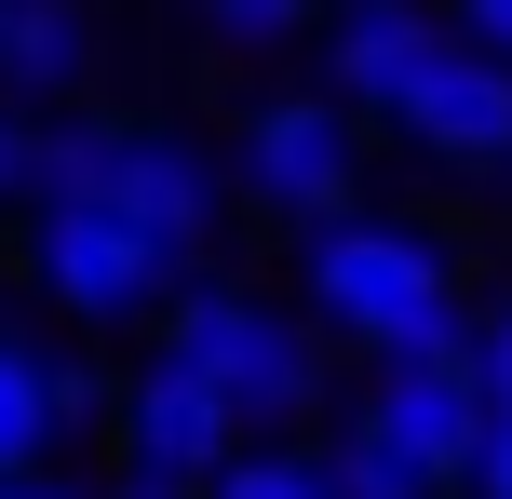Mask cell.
Wrapping results in <instances>:
<instances>
[{
	"label": "cell",
	"instance_id": "obj_8",
	"mask_svg": "<svg viewBox=\"0 0 512 499\" xmlns=\"http://www.w3.org/2000/svg\"><path fill=\"white\" fill-rule=\"evenodd\" d=\"M486 378L472 365H378L364 378V405H351V432H378L391 459H418V473H432L445 499L472 486V459H486Z\"/></svg>",
	"mask_w": 512,
	"mask_h": 499
},
{
	"label": "cell",
	"instance_id": "obj_3",
	"mask_svg": "<svg viewBox=\"0 0 512 499\" xmlns=\"http://www.w3.org/2000/svg\"><path fill=\"white\" fill-rule=\"evenodd\" d=\"M162 351H189V365L243 405V432H310V419H324V351H310V311H283V297H256V284H176Z\"/></svg>",
	"mask_w": 512,
	"mask_h": 499
},
{
	"label": "cell",
	"instance_id": "obj_6",
	"mask_svg": "<svg viewBox=\"0 0 512 499\" xmlns=\"http://www.w3.org/2000/svg\"><path fill=\"white\" fill-rule=\"evenodd\" d=\"M378 122L405 135L418 162H445V176L512 189V54H486V41H459V27H445V41L418 54V81L378 108Z\"/></svg>",
	"mask_w": 512,
	"mask_h": 499
},
{
	"label": "cell",
	"instance_id": "obj_16",
	"mask_svg": "<svg viewBox=\"0 0 512 499\" xmlns=\"http://www.w3.org/2000/svg\"><path fill=\"white\" fill-rule=\"evenodd\" d=\"M81 419H108V378L95 365H54V432H81Z\"/></svg>",
	"mask_w": 512,
	"mask_h": 499
},
{
	"label": "cell",
	"instance_id": "obj_11",
	"mask_svg": "<svg viewBox=\"0 0 512 499\" xmlns=\"http://www.w3.org/2000/svg\"><path fill=\"white\" fill-rule=\"evenodd\" d=\"M203 499H337V473H324L310 432H256V446H230L203 473Z\"/></svg>",
	"mask_w": 512,
	"mask_h": 499
},
{
	"label": "cell",
	"instance_id": "obj_13",
	"mask_svg": "<svg viewBox=\"0 0 512 499\" xmlns=\"http://www.w3.org/2000/svg\"><path fill=\"white\" fill-rule=\"evenodd\" d=\"M324 473H337V499H445L418 459H391L378 432H337V446H324Z\"/></svg>",
	"mask_w": 512,
	"mask_h": 499
},
{
	"label": "cell",
	"instance_id": "obj_15",
	"mask_svg": "<svg viewBox=\"0 0 512 499\" xmlns=\"http://www.w3.org/2000/svg\"><path fill=\"white\" fill-rule=\"evenodd\" d=\"M472 378H486V405L512 419V297H499V311H472Z\"/></svg>",
	"mask_w": 512,
	"mask_h": 499
},
{
	"label": "cell",
	"instance_id": "obj_4",
	"mask_svg": "<svg viewBox=\"0 0 512 499\" xmlns=\"http://www.w3.org/2000/svg\"><path fill=\"white\" fill-rule=\"evenodd\" d=\"M27 270L68 324H135L189 284V257L162 230H135L122 203H27Z\"/></svg>",
	"mask_w": 512,
	"mask_h": 499
},
{
	"label": "cell",
	"instance_id": "obj_5",
	"mask_svg": "<svg viewBox=\"0 0 512 499\" xmlns=\"http://www.w3.org/2000/svg\"><path fill=\"white\" fill-rule=\"evenodd\" d=\"M230 189H256L270 216H337L364 203V108L351 95H256L230 122Z\"/></svg>",
	"mask_w": 512,
	"mask_h": 499
},
{
	"label": "cell",
	"instance_id": "obj_10",
	"mask_svg": "<svg viewBox=\"0 0 512 499\" xmlns=\"http://www.w3.org/2000/svg\"><path fill=\"white\" fill-rule=\"evenodd\" d=\"M95 81V14L81 0H0V95L14 108H54Z\"/></svg>",
	"mask_w": 512,
	"mask_h": 499
},
{
	"label": "cell",
	"instance_id": "obj_12",
	"mask_svg": "<svg viewBox=\"0 0 512 499\" xmlns=\"http://www.w3.org/2000/svg\"><path fill=\"white\" fill-rule=\"evenodd\" d=\"M27 459H54V365L0 324V473H27Z\"/></svg>",
	"mask_w": 512,
	"mask_h": 499
},
{
	"label": "cell",
	"instance_id": "obj_9",
	"mask_svg": "<svg viewBox=\"0 0 512 499\" xmlns=\"http://www.w3.org/2000/svg\"><path fill=\"white\" fill-rule=\"evenodd\" d=\"M445 41V14L432 0H324V95H351V108H391L418 81V54Z\"/></svg>",
	"mask_w": 512,
	"mask_h": 499
},
{
	"label": "cell",
	"instance_id": "obj_20",
	"mask_svg": "<svg viewBox=\"0 0 512 499\" xmlns=\"http://www.w3.org/2000/svg\"><path fill=\"white\" fill-rule=\"evenodd\" d=\"M0 499H81L68 473H41V459H27V473H0Z\"/></svg>",
	"mask_w": 512,
	"mask_h": 499
},
{
	"label": "cell",
	"instance_id": "obj_7",
	"mask_svg": "<svg viewBox=\"0 0 512 499\" xmlns=\"http://www.w3.org/2000/svg\"><path fill=\"white\" fill-rule=\"evenodd\" d=\"M108 432H122V459H135V473H176V486H203L216 459L243 446V405L216 392V378L189 365V351H149V365H135L122 392H108Z\"/></svg>",
	"mask_w": 512,
	"mask_h": 499
},
{
	"label": "cell",
	"instance_id": "obj_14",
	"mask_svg": "<svg viewBox=\"0 0 512 499\" xmlns=\"http://www.w3.org/2000/svg\"><path fill=\"white\" fill-rule=\"evenodd\" d=\"M203 27H216L230 54H283V41L324 27V0H203Z\"/></svg>",
	"mask_w": 512,
	"mask_h": 499
},
{
	"label": "cell",
	"instance_id": "obj_21",
	"mask_svg": "<svg viewBox=\"0 0 512 499\" xmlns=\"http://www.w3.org/2000/svg\"><path fill=\"white\" fill-rule=\"evenodd\" d=\"M108 499H203V486H176V473H135V459H122V486H108Z\"/></svg>",
	"mask_w": 512,
	"mask_h": 499
},
{
	"label": "cell",
	"instance_id": "obj_19",
	"mask_svg": "<svg viewBox=\"0 0 512 499\" xmlns=\"http://www.w3.org/2000/svg\"><path fill=\"white\" fill-rule=\"evenodd\" d=\"M0 203H27V108L0 95Z\"/></svg>",
	"mask_w": 512,
	"mask_h": 499
},
{
	"label": "cell",
	"instance_id": "obj_1",
	"mask_svg": "<svg viewBox=\"0 0 512 499\" xmlns=\"http://www.w3.org/2000/svg\"><path fill=\"white\" fill-rule=\"evenodd\" d=\"M297 297L324 338L378 351V365H472V311H459V257L432 216H310L297 230Z\"/></svg>",
	"mask_w": 512,
	"mask_h": 499
},
{
	"label": "cell",
	"instance_id": "obj_17",
	"mask_svg": "<svg viewBox=\"0 0 512 499\" xmlns=\"http://www.w3.org/2000/svg\"><path fill=\"white\" fill-rule=\"evenodd\" d=\"M445 27H459V41H486V54H512V0H445Z\"/></svg>",
	"mask_w": 512,
	"mask_h": 499
},
{
	"label": "cell",
	"instance_id": "obj_18",
	"mask_svg": "<svg viewBox=\"0 0 512 499\" xmlns=\"http://www.w3.org/2000/svg\"><path fill=\"white\" fill-rule=\"evenodd\" d=\"M459 499H512V419H486V459H472Z\"/></svg>",
	"mask_w": 512,
	"mask_h": 499
},
{
	"label": "cell",
	"instance_id": "obj_2",
	"mask_svg": "<svg viewBox=\"0 0 512 499\" xmlns=\"http://www.w3.org/2000/svg\"><path fill=\"white\" fill-rule=\"evenodd\" d=\"M27 203H122L176 257H203L230 230V176L176 122H27Z\"/></svg>",
	"mask_w": 512,
	"mask_h": 499
}]
</instances>
